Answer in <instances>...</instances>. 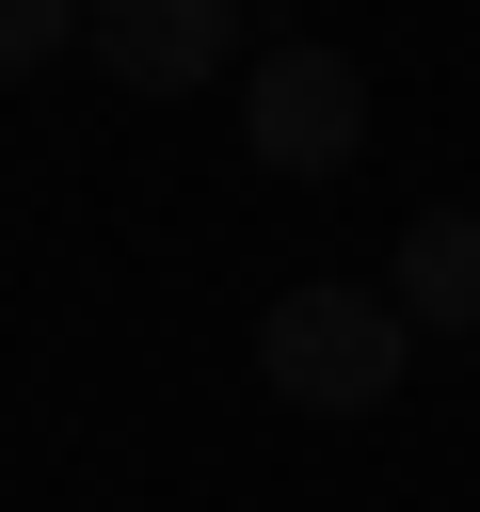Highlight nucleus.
Wrapping results in <instances>:
<instances>
[{
  "mask_svg": "<svg viewBox=\"0 0 480 512\" xmlns=\"http://www.w3.org/2000/svg\"><path fill=\"white\" fill-rule=\"evenodd\" d=\"M240 144H256L272 176H352V160H368V64H352V48H256Z\"/></svg>",
  "mask_w": 480,
  "mask_h": 512,
  "instance_id": "obj_2",
  "label": "nucleus"
},
{
  "mask_svg": "<svg viewBox=\"0 0 480 512\" xmlns=\"http://www.w3.org/2000/svg\"><path fill=\"white\" fill-rule=\"evenodd\" d=\"M64 32H80V0H0V80L64 64Z\"/></svg>",
  "mask_w": 480,
  "mask_h": 512,
  "instance_id": "obj_5",
  "label": "nucleus"
},
{
  "mask_svg": "<svg viewBox=\"0 0 480 512\" xmlns=\"http://www.w3.org/2000/svg\"><path fill=\"white\" fill-rule=\"evenodd\" d=\"M400 368H416V320L384 288H272V320H256V384L288 416H384Z\"/></svg>",
  "mask_w": 480,
  "mask_h": 512,
  "instance_id": "obj_1",
  "label": "nucleus"
},
{
  "mask_svg": "<svg viewBox=\"0 0 480 512\" xmlns=\"http://www.w3.org/2000/svg\"><path fill=\"white\" fill-rule=\"evenodd\" d=\"M80 48L128 96H192V80L240 64V0H80Z\"/></svg>",
  "mask_w": 480,
  "mask_h": 512,
  "instance_id": "obj_3",
  "label": "nucleus"
},
{
  "mask_svg": "<svg viewBox=\"0 0 480 512\" xmlns=\"http://www.w3.org/2000/svg\"><path fill=\"white\" fill-rule=\"evenodd\" d=\"M384 304H400L416 336H480V208H416V224H400Z\"/></svg>",
  "mask_w": 480,
  "mask_h": 512,
  "instance_id": "obj_4",
  "label": "nucleus"
}]
</instances>
